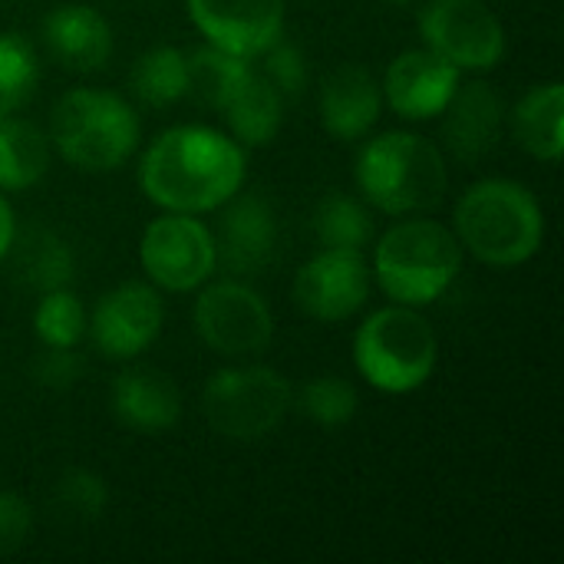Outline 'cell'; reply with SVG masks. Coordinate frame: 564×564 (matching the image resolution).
Instances as JSON below:
<instances>
[{
	"instance_id": "cell-3",
	"label": "cell",
	"mask_w": 564,
	"mask_h": 564,
	"mask_svg": "<svg viewBox=\"0 0 564 564\" xmlns=\"http://www.w3.org/2000/svg\"><path fill=\"white\" fill-rule=\"evenodd\" d=\"M357 185L387 215L436 208L446 195L443 152L416 132H383L357 155Z\"/></svg>"
},
{
	"instance_id": "cell-23",
	"label": "cell",
	"mask_w": 564,
	"mask_h": 564,
	"mask_svg": "<svg viewBox=\"0 0 564 564\" xmlns=\"http://www.w3.org/2000/svg\"><path fill=\"white\" fill-rule=\"evenodd\" d=\"M185 63H188V93L208 109H225L254 73L245 56H235L218 46L192 50L185 53Z\"/></svg>"
},
{
	"instance_id": "cell-21",
	"label": "cell",
	"mask_w": 564,
	"mask_h": 564,
	"mask_svg": "<svg viewBox=\"0 0 564 564\" xmlns=\"http://www.w3.org/2000/svg\"><path fill=\"white\" fill-rule=\"evenodd\" d=\"M228 126L238 139V145H268L284 119V96L258 73L248 76V83L235 93V99L225 106Z\"/></svg>"
},
{
	"instance_id": "cell-19",
	"label": "cell",
	"mask_w": 564,
	"mask_h": 564,
	"mask_svg": "<svg viewBox=\"0 0 564 564\" xmlns=\"http://www.w3.org/2000/svg\"><path fill=\"white\" fill-rule=\"evenodd\" d=\"M278 225L264 198L245 195L225 215V261L238 274H254L274 258Z\"/></svg>"
},
{
	"instance_id": "cell-7",
	"label": "cell",
	"mask_w": 564,
	"mask_h": 564,
	"mask_svg": "<svg viewBox=\"0 0 564 564\" xmlns=\"http://www.w3.org/2000/svg\"><path fill=\"white\" fill-rule=\"evenodd\" d=\"M205 420L228 440H261L291 410V383L268 367L218 370L205 387Z\"/></svg>"
},
{
	"instance_id": "cell-12",
	"label": "cell",
	"mask_w": 564,
	"mask_h": 564,
	"mask_svg": "<svg viewBox=\"0 0 564 564\" xmlns=\"http://www.w3.org/2000/svg\"><path fill=\"white\" fill-rule=\"evenodd\" d=\"M192 23L212 46L235 56H261L281 40L284 0H185Z\"/></svg>"
},
{
	"instance_id": "cell-4",
	"label": "cell",
	"mask_w": 564,
	"mask_h": 564,
	"mask_svg": "<svg viewBox=\"0 0 564 564\" xmlns=\"http://www.w3.org/2000/svg\"><path fill=\"white\" fill-rule=\"evenodd\" d=\"M380 288L406 307L433 304L449 291L463 268L459 238L440 221H403L393 225L373 254Z\"/></svg>"
},
{
	"instance_id": "cell-2",
	"label": "cell",
	"mask_w": 564,
	"mask_h": 564,
	"mask_svg": "<svg viewBox=\"0 0 564 564\" xmlns=\"http://www.w3.org/2000/svg\"><path fill=\"white\" fill-rule=\"evenodd\" d=\"M456 231L479 261L512 268L539 254L545 241V215L525 185L486 178L459 198Z\"/></svg>"
},
{
	"instance_id": "cell-30",
	"label": "cell",
	"mask_w": 564,
	"mask_h": 564,
	"mask_svg": "<svg viewBox=\"0 0 564 564\" xmlns=\"http://www.w3.org/2000/svg\"><path fill=\"white\" fill-rule=\"evenodd\" d=\"M59 502L69 509V516L76 519H99L106 502H109V489L96 473L86 469H73L59 479Z\"/></svg>"
},
{
	"instance_id": "cell-1",
	"label": "cell",
	"mask_w": 564,
	"mask_h": 564,
	"mask_svg": "<svg viewBox=\"0 0 564 564\" xmlns=\"http://www.w3.org/2000/svg\"><path fill=\"white\" fill-rule=\"evenodd\" d=\"M139 182L165 212H212L238 195L245 182V149L218 129L175 126L149 145Z\"/></svg>"
},
{
	"instance_id": "cell-17",
	"label": "cell",
	"mask_w": 564,
	"mask_h": 564,
	"mask_svg": "<svg viewBox=\"0 0 564 564\" xmlns=\"http://www.w3.org/2000/svg\"><path fill=\"white\" fill-rule=\"evenodd\" d=\"M380 119V86L364 66H340L324 79L321 89V122L337 139H360Z\"/></svg>"
},
{
	"instance_id": "cell-32",
	"label": "cell",
	"mask_w": 564,
	"mask_h": 564,
	"mask_svg": "<svg viewBox=\"0 0 564 564\" xmlns=\"http://www.w3.org/2000/svg\"><path fill=\"white\" fill-rule=\"evenodd\" d=\"M33 529V512L30 506L13 496V492H0V555L17 552Z\"/></svg>"
},
{
	"instance_id": "cell-29",
	"label": "cell",
	"mask_w": 564,
	"mask_h": 564,
	"mask_svg": "<svg viewBox=\"0 0 564 564\" xmlns=\"http://www.w3.org/2000/svg\"><path fill=\"white\" fill-rule=\"evenodd\" d=\"M301 410L317 426H344L357 413V390L340 377H317L301 390Z\"/></svg>"
},
{
	"instance_id": "cell-10",
	"label": "cell",
	"mask_w": 564,
	"mask_h": 564,
	"mask_svg": "<svg viewBox=\"0 0 564 564\" xmlns=\"http://www.w3.org/2000/svg\"><path fill=\"white\" fill-rule=\"evenodd\" d=\"M195 330L221 357H251L271 344L274 317L258 291L238 281H221L195 301Z\"/></svg>"
},
{
	"instance_id": "cell-27",
	"label": "cell",
	"mask_w": 564,
	"mask_h": 564,
	"mask_svg": "<svg viewBox=\"0 0 564 564\" xmlns=\"http://www.w3.org/2000/svg\"><path fill=\"white\" fill-rule=\"evenodd\" d=\"M33 330L46 347H66L73 350L83 334H86V311L79 304V297L66 288L46 291L43 301L36 304L33 314Z\"/></svg>"
},
{
	"instance_id": "cell-16",
	"label": "cell",
	"mask_w": 564,
	"mask_h": 564,
	"mask_svg": "<svg viewBox=\"0 0 564 564\" xmlns=\"http://www.w3.org/2000/svg\"><path fill=\"white\" fill-rule=\"evenodd\" d=\"M112 413L135 433H165L182 416V397L172 377L149 367H132L112 383Z\"/></svg>"
},
{
	"instance_id": "cell-31",
	"label": "cell",
	"mask_w": 564,
	"mask_h": 564,
	"mask_svg": "<svg viewBox=\"0 0 564 564\" xmlns=\"http://www.w3.org/2000/svg\"><path fill=\"white\" fill-rule=\"evenodd\" d=\"M261 56H264V79L281 96H301L307 89V59L297 46L278 40Z\"/></svg>"
},
{
	"instance_id": "cell-9",
	"label": "cell",
	"mask_w": 564,
	"mask_h": 564,
	"mask_svg": "<svg viewBox=\"0 0 564 564\" xmlns=\"http://www.w3.org/2000/svg\"><path fill=\"white\" fill-rule=\"evenodd\" d=\"M420 30L426 46L456 69H492L506 56V30L482 0H433Z\"/></svg>"
},
{
	"instance_id": "cell-25",
	"label": "cell",
	"mask_w": 564,
	"mask_h": 564,
	"mask_svg": "<svg viewBox=\"0 0 564 564\" xmlns=\"http://www.w3.org/2000/svg\"><path fill=\"white\" fill-rule=\"evenodd\" d=\"M40 83L33 46L20 33H0V122L17 116Z\"/></svg>"
},
{
	"instance_id": "cell-33",
	"label": "cell",
	"mask_w": 564,
	"mask_h": 564,
	"mask_svg": "<svg viewBox=\"0 0 564 564\" xmlns=\"http://www.w3.org/2000/svg\"><path fill=\"white\" fill-rule=\"evenodd\" d=\"M76 373H79V364L66 347H50L46 357L36 364V380L46 387H69Z\"/></svg>"
},
{
	"instance_id": "cell-22",
	"label": "cell",
	"mask_w": 564,
	"mask_h": 564,
	"mask_svg": "<svg viewBox=\"0 0 564 564\" xmlns=\"http://www.w3.org/2000/svg\"><path fill=\"white\" fill-rule=\"evenodd\" d=\"M50 165V142L46 135L26 119H3L0 122V188L23 192L43 178Z\"/></svg>"
},
{
	"instance_id": "cell-26",
	"label": "cell",
	"mask_w": 564,
	"mask_h": 564,
	"mask_svg": "<svg viewBox=\"0 0 564 564\" xmlns=\"http://www.w3.org/2000/svg\"><path fill=\"white\" fill-rule=\"evenodd\" d=\"M314 235L324 248L360 251L373 235V221H370V212L357 198L327 195L314 212Z\"/></svg>"
},
{
	"instance_id": "cell-35",
	"label": "cell",
	"mask_w": 564,
	"mask_h": 564,
	"mask_svg": "<svg viewBox=\"0 0 564 564\" xmlns=\"http://www.w3.org/2000/svg\"><path fill=\"white\" fill-rule=\"evenodd\" d=\"M397 3H406V0H397Z\"/></svg>"
},
{
	"instance_id": "cell-8",
	"label": "cell",
	"mask_w": 564,
	"mask_h": 564,
	"mask_svg": "<svg viewBox=\"0 0 564 564\" xmlns=\"http://www.w3.org/2000/svg\"><path fill=\"white\" fill-rule=\"evenodd\" d=\"M139 258L145 274L165 288V291H195L205 284L218 264V245L212 231L195 221V215L185 212H169L155 221H149Z\"/></svg>"
},
{
	"instance_id": "cell-15",
	"label": "cell",
	"mask_w": 564,
	"mask_h": 564,
	"mask_svg": "<svg viewBox=\"0 0 564 564\" xmlns=\"http://www.w3.org/2000/svg\"><path fill=\"white\" fill-rule=\"evenodd\" d=\"M43 43L59 66L76 73H93L112 53V30L99 10L86 3H63L46 17Z\"/></svg>"
},
{
	"instance_id": "cell-18",
	"label": "cell",
	"mask_w": 564,
	"mask_h": 564,
	"mask_svg": "<svg viewBox=\"0 0 564 564\" xmlns=\"http://www.w3.org/2000/svg\"><path fill=\"white\" fill-rule=\"evenodd\" d=\"M443 116V139L449 152L463 162H476L479 155H486L502 129V102L486 83H469L463 89L456 86Z\"/></svg>"
},
{
	"instance_id": "cell-13",
	"label": "cell",
	"mask_w": 564,
	"mask_h": 564,
	"mask_svg": "<svg viewBox=\"0 0 564 564\" xmlns=\"http://www.w3.org/2000/svg\"><path fill=\"white\" fill-rule=\"evenodd\" d=\"M162 297L149 284H119L106 291L93 311V340L109 360L139 357L162 330Z\"/></svg>"
},
{
	"instance_id": "cell-6",
	"label": "cell",
	"mask_w": 564,
	"mask_h": 564,
	"mask_svg": "<svg viewBox=\"0 0 564 564\" xmlns=\"http://www.w3.org/2000/svg\"><path fill=\"white\" fill-rule=\"evenodd\" d=\"M436 334L406 304L370 314L354 337V360L364 380L383 393H413L436 370Z\"/></svg>"
},
{
	"instance_id": "cell-11",
	"label": "cell",
	"mask_w": 564,
	"mask_h": 564,
	"mask_svg": "<svg viewBox=\"0 0 564 564\" xmlns=\"http://www.w3.org/2000/svg\"><path fill=\"white\" fill-rule=\"evenodd\" d=\"M370 297V271L360 251L324 248L294 278V301L314 321H347Z\"/></svg>"
},
{
	"instance_id": "cell-34",
	"label": "cell",
	"mask_w": 564,
	"mask_h": 564,
	"mask_svg": "<svg viewBox=\"0 0 564 564\" xmlns=\"http://www.w3.org/2000/svg\"><path fill=\"white\" fill-rule=\"evenodd\" d=\"M13 208H10V202L0 195V261L10 254V248H13Z\"/></svg>"
},
{
	"instance_id": "cell-14",
	"label": "cell",
	"mask_w": 564,
	"mask_h": 564,
	"mask_svg": "<svg viewBox=\"0 0 564 564\" xmlns=\"http://www.w3.org/2000/svg\"><path fill=\"white\" fill-rule=\"evenodd\" d=\"M456 86H459V69L440 53H433L430 46L400 53L390 63L387 83H383L393 112L413 122L443 116Z\"/></svg>"
},
{
	"instance_id": "cell-28",
	"label": "cell",
	"mask_w": 564,
	"mask_h": 564,
	"mask_svg": "<svg viewBox=\"0 0 564 564\" xmlns=\"http://www.w3.org/2000/svg\"><path fill=\"white\" fill-rule=\"evenodd\" d=\"M20 278L30 288H40L43 294L56 291V288H66V281L73 278V254H69V248L56 235H50V231L30 235L23 251H20Z\"/></svg>"
},
{
	"instance_id": "cell-5",
	"label": "cell",
	"mask_w": 564,
	"mask_h": 564,
	"mask_svg": "<svg viewBox=\"0 0 564 564\" xmlns=\"http://www.w3.org/2000/svg\"><path fill=\"white\" fill-rule=\"evenodd\" d=\"M50 132L69 165L86 172H109L135 152L139 116L116 93L73 89L53 106Z\"/></svg>"
},
{
	"instance_id": "cell-24",
	"label": "cell",
	"mask_w": 564,
	"mask_h": 564,
	"mask_svg": "<svg viewBox=\"0 0 564 564\" xmlns=\"http://www.w3.org/2000/svg\"><path fill=\"white\" fill-rule=\"evenodd\" d=\"M132 89L149 106H169L188 96V63L175 46H155L135 59Z\"/></svg>"
},
{
	"instance_id": "cell-20",
	"label": "cell",
	"mask_w": 564,
	"mask_h": 564,
	"mask_svg": "<svg viewBox=\"0 0 564 564\" xmlns=\"http://www.w3.org/2000/svg\"><path fill=\"white\" fill-rule=\"evenodd\" d=\"M564 86L562 83H542L529 89L512 116L516 139L522 149L542 162H558L564 149Z\"/></svg>"
}]
</instances>
